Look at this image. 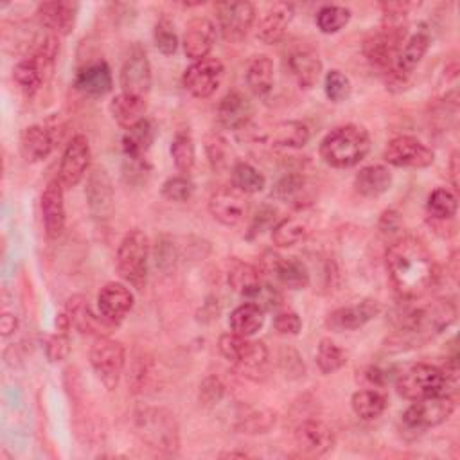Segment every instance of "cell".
I'll use <instances>...</instances> for the list:
<instances>
[{"instance_id": "f1b7e54d", "label": "cell", "mask_w": 460, "mask_h": 460, "mask_svg": "<svg viewBox=\"0 0 460 460\" xmlns=\"http://www.w3.org/2000/svg\"><path fill=\"white\" fill-rule=\"evenodd\" d=\"M74 86L83 95L88 97H102L113 86V77L108 63L104 59L90 61L83 65L74 77Z\"/></svg>"}, {"instance_id": "7dc6e473", "label": "cell", "mask_w": 460, "mask_h": 460, "mask_svg": "<svg viewBox=\"0 0 460 460\" xmlns=\"http://www.w3.org/2000/svg\"><path fill=\"white\" fill-rule=\"evenodd\" d=\"M350 20V11L343 5H323L316 13V27L323 34H334L341 31Z\"/></svg>"}, {"instance_id": "db71d44e", "label": "cell", "mask_w": 460, "mask_h": 460, "mask_svg": "<svg viewBox=\"0 0 460 460\" xmlns=\"http://www.w3.org/2000/svg\"><path fill=\"white\" fill-rule=\"evenodd\" d=\"M223 395H225V385L216 376L205 377L203 383L199 385V402L203 406L217 404L223 399Z\"/></svg>"}, {"instance_id": "60d3db41", "label": "cell", "mask_w": 460, "mask_h": 460, "mask_svg": "<svg viewBox=\"0 0 460 460\" xmlns=\"http://www.w3.org/2000/svg\"><path fill=\"white\" fill-rule=\"evenodd\" d=\"M309 235V226L300 217H284L271 226V241L279 248L295 246Z\"/></svg>"}, {"instance_id": "7c38bea8", "label": "cell", "mask_w": 460, "mask_h": 460, "mask_svg": "<svg viewBox=\"0 0 460 460\" xmlns=\"http://www.w3.org/2000/svg\"><path fill=\"white\" fill-rule=\"evenodd\" d=\"M383 160L394 167L424 169L433 164L435 153L419 138L411 135H399L385 146Z\"/></svg>"}, {"instance_id": "c3c4849f", "label": "cell", "mask_w": 460, "mask_h": 460, "mask_svg": "<svg viewBox=\"0 0 460 460\" xmlns=\"http://www.w3.org/2000/svg\"><path fill=\"white\" fill-rule=\"evenodd\" d=\"M205 153H207V158H208V164H210L212 171L221 172L228 167L230 147H228V142L219 133H210L207 137Z\"/></svg>"}, {"instance_id": "7402d4cb", "label": "cell", "mask_w": 460, "mask_h": 460, "mask_svg": "<svg viewBox=\"0 0 460 460\" xmlns=\"http://www.w3.org/2000/svg\"><path fill=\"white\" fill-rule=\"evenodd\" d=\"M135 296L131 289L122 282H108L97 295L99 314L111 325H119L133 309Z\"/></svg>"}, {"instance_id": "8d00e7d4", "label": "cell", "mask_w": 460, "mask_h": 460, "mask_svg": "<svg viewBox=\"0 0 460 460\" xmlns=\"http://www.w3.org/2000/svg\"><path fill=\"white\" fill-rule=\"evenodd\" d=\"M264 284L262 273L257 266L248 262H235L228 271V286L244 298H252Z\"/></svg>"}, {"instance_id": "277c9868", "label": "cell", "mask_w": 460, "mask_h": 460, "mask_svg": "<svg viewBox=\"0 0 460 460\" xmlns=\"http://www.w3.org/2000/svg\"><path fill=\"white\" fill-rule=\"evenodd\" d=\"M404 41H406V13L383 11L381 27L365 38L361 50L365 59L372 66L388 74Z\"/></svg>"}, {"instance_id": "7a4b0ae2", "label": "cell", "mask_w": 460, "mask_h": 460, "mask_svg": "<svg viewBox=\"0 0 460 460\" xmlns=\"http://www.w3.org/2000/svg\"><path fill=\"white\" fill-rule=\"evenodd\" d=\"M456 318V307L447 298H437L424 305L411 307L401 314L399 331L404 341L420 345L444 332Z\"/></svg>"}, {"instance_id": "836d02e7", "label": "cell", "mask_w": 460, "mask_h": 460, "mask_svg": "<svg viewBox=\"0 0 460 460\" xmlns=\"http://www.w3.org/2000/svg\"><path fill=\"white\" fill-rule=\"evenodd\" d=\"M311 138L309 128L300 120H284L277 122L270 133L261 135V140L271 142V146L277 147H289L298 149L304 147Z\"/></svg>"}, {"instance_id": "f5cc1de1", "label": "cell", "mask_w": 460, "mask_h": 460, "mask_svg": "<svg viewBox=\"0 0 460 460\" xmlns=\"http://www.w3.org/2000/svg\"><path fill=\"white\" fill-rule=\"evenodd\" d=\"M151 174V165L146 160V156H124V165H122V176L128 183L131 185H142L147 181Z\"/></svg>"}, {"instance_id": "9f6ffc18", "label": "cell", "mask_w": 460, "mask_h": 460, "mask_svg": "<svg viewBox=\"0 0 460 460\" xmlns=\"http://www.w3.org/2000/svg\"><path fill=\"white\" fill-rule=\"evenodd\" d=\"M149 372H151L149 359H146L144 356L135 358V361H133V365L129 368V374H128V385L131 386V390L135 394L144 390V386L147 383V377H149Z\"/></svg>"}, {"instance_id": "7bdbcfd3", "label": "cell", "mask_w": 460, "mask_h": 460, "mask_svg": "<svg viewBox=\"0 0 460 460\" xmlns=\"http://www.w3.org/2000/svg\"><path fill=\"white\" fill-rule=\"evenodd\" d=\"M350 406L359 419L374 420L386 410V397L374 388L358 390L350 399Z\"/></svg>"}, {"instance_id": "91938a15", "label": "cell", "mask_w": 460, "mask_h": 460, "mask_svg": "<svg viewBox=\"0 0 460 460\" xmlns=\"http://www.w3.org/2000/svg\"><path fill=\"white\" fill-rule=\"evenodd\" d=\"M156 266L158 268H171L174 264L176 259V250L172 246L171 241H167V237H160V241L156 243Z\"/></svg>"}, {"instance_id": "b9f144b4", "label": "cell", "mask_w": 460, "mask_h": 460, "mask_svg": "<svg viewBox=\"0 0 460 460\" xmlns=\"http://www.w3.org/2000/svg\"><path fill=\"white\" fill-rule=\"evenodd\" d=\"M171 158L174 162V167L183 172L189 174L196 164V147H194V140L189 129H180L176 131V135L171 140Z\"/></svg>"}, {"instance_id": "d4e9b609", "label": "cell", "mask_w": 460, "mask_h": 460, "mask_svg": "<svg viewBox=\"0 0 460 460\" xmlns=\"http://www.w3.org/2000/svg\"><path fill=\"white\" fill-rule=\"evenodd\" d=\"M63 311L68 314L72 327H75L83 334H92L99 338V336H106L110 329L115 327L108 320H104L101 314H95L88 304V298H84L83 295L70 296Z\"/></svg>"}, {"instance_id": "ab89813d", "label": "cell", "mask_w": 460, "mask_h": 460, "mask_svg": "<svg viewBox=\"0 0 460 460\" xmlns=\"http://www.w3.org/2000/svg\"><path fill=\"white\" fill-rule=\"evenodd\" d=\"M153 140H155V126L147 119L140 120L133 128L126 129L122 135L124 156H133V158L146 156Z\"/></svg>"}, {"instance_id": "8992f818", "label": "cell", "mask_w": 460, "mask_h": 460, "mask_svg": "<svg viewBox=\"0 0 460 460\" xmlns=\"http://www.w3.org/2000/svg\"><path fill=\"white\" fill-rule=\"evenodd\" d=\"M149 239L140 228L129 230L117 248V271L124 282L135 289H144L147 282Z\"/></svg>"}, {"instance_id": "603a6c76", "label": "cell", "mask_w": 460, "mask_h": 460, "mask_svg": "<svg viewBox=\"0 0 460 460\" xmlns=\"http://www.w3.org/2000/svg\"><path fill=\"white\" fill-rule=\"evenodd\" d=\"M293 16H295L293 4H288V2L271 4L255 25L257 40L266 45L279 43L284 38Z\"/></svg>"}, {"instance_id": "ac0fdd59", "label": "cell", "mask_w": 460, "mask_h": 460, "mask_svg": "<svg viewBox=\"0 0 460 460\" xmlns=\"http://www.w3.org/2000/svg\"><path fill=\"white\" fill-rule=\"evenodd\" d=\"M63 183L59 178L50 180L40 199V208H41V221L43 228L49 239H58L63 234L65 228V194H63Z\"/></svg>"}, {"instance_id": "e575fe53", "label": "cell", "mask_w": 460, "mask_h": 460, "mask_svg": "<svg viewBox=\"0 0 460 460\" xmlns=\"http://www.w3.org/2000/svg\"><path fill=\"white\" fill-rule=\"evenodd\" d=\"M273 61L266 54L253 56L244 72V79L248 88L257 97H266L273 88Z\"/></svg>"}, {"instance_id": "52a82bcc", "label": "cell", "mask_w": 460, "mask_h": 460, "mask_svg": "<svg viewBox=\"0 0 460 460\" xmlns=\"http://www.w3.org/2000/svg\"><path fill=\"white\" fill-rule=\"evenodd\" d=\"M217 349L230 363H234L244 376L253 379V374H262L268 365V347L259 340H248L235 332H225L217 340Z\"/></svg>"}, {"instance_id": "6da1fadb", "label": "cell", "mask_w": 460, "mask_h": 460, "mask_svg": "<svg viewBox=\"0 0 460 460\" xmlns=\"http://www.w3.org/2000/svg\"><path fill=\"white\" fill-rule=\"evenodd\" d=\"M385 266L395 293L402 300L424 296L438 279V266L426 244L413 235H401L386 250Z\"/></svg>"}, {"instance_id": "484cf974", "label": "cell", "mask_w": 460, "mask_h": 460, "mask_svg": "<svg viewBox=\"0 0 460 460\" xmlns=\"http://www.w3.org/2000/svg\"><path fill=\"white\" fill-rule=\"evenodd\" d=\"M216 43V25L208 18H192L183 32V52L192 61H199L208 58L212 47Z\"/></svg>"}, {"instance_id": "9a60e30c", "label": "cell", "mask_w": 460, "mask_h": 460, "mask_svg": "<svg viewBox=\"0 0 460 460\" xmlns=\"http://www.w3.org/2000/svg\"><path fill=\"white\" fill-rule=\"evenodd\" d=\"M84 198L93 219L104 223L111 217L115 208V192L111 178L102 165H93L88 171Z\"/></svg>"}, {"instance_id": "30bf717a", "label": "cell", "mask_w": 460, "mask_h": 460, "mask_svg": "<svg viewBox=\"0 0 460 460\" xmlns=\"http://www.w3.org/2000/svg\"><path fill=\"white\" fill-rule=\"evenodd\" d=\"M262 273V279H268L273 286H282L288 289H304L311 282V273L296 257H280L273 252H266L257 266Z\"/></svg>"}, {"instance_id": "d6986e66", "label": "cell", "mask_w": 460, "mask_h": 460, "mask_svg": "<svg viewBox=\"0 0 460 460\" xmlns=\"http://www.w3.org/2000/svg\"><path fill=\"white\" fill-rule=\"evenodd\" d=\"M381 313V304L376 298H365L352 305H343L331 311L325 318V325L331 331L343 332V331H356L367 325Z\"/></svg>"}, {"instance_id": "e7e4bbea", "label": "cell", "mask_w": 460, "mask_h": 460, "mask_svg": "<svg viewBox=\"0 0 460 460\" xmlns=\"http://www.w3.org/2000/svg\"><path fill=\"white\" fill-rule=\"evenodd\" d=\"M221 456H226V458H234V456L244 458V456H248V455H246V453H243V451H230V453H225V455H221Z\"/></svg>"}, {"instance_id": "4316f807", "label": "cell", "mask_w": 460, "mask_h": 460, "mask_svg": "<svg viewBox=\"0 0 460 460\" xmlns=\"http://www.w3.org/2000/svg\"><path fill=\"white\" fill-rule=\"evenodd\" d=\"M40 23L49 31V34L66 36L72 32L77 16L75 2H41L36 9Z\"/></svg>"}, {"instance_id": "f35d334b", "label": "cell", "mask_w": 460, "mask_h": 460, "mask_svg": "<svg viewBox=\"0 0 460 460\" xmlns=\"http://www.w3.org/2000/svg\"><path fill=\"white\" fill-rule=\"evenodd\" d=\"M47 75L49 74L32 56L20 59L13 68V79L25 95H34L45 83Z\"/></svg>"}, {"instance_id": "ffe728a7", "label": "cell", "mask_w": 460, "mask_h": 460, "mask_svg": "<svg viewBox=\"0 0 460 460\" xmlns=\"http://www.w3.org/2000/svg\"><path fill=\"white\" fill-rule=\"evenodd\" d=\"M293 440L295 446L309 456H322L329 453L336 442L332 429L318 419H307L300 422L293 431Z\"/></svg>"}, {"instance_id": "bcb514c9", "label": "cell", "mask_w": 460, "mask_h": 460, "mask_svg": "<svg viewBox=\"0 0 460 460\" xmlns=\"http://www.w3.org/2000/svg\"><path fill=\"white\" fill-rule=\"evenodd\" d=\"M316 367L320 368L322 374H332L336 370H340L341 367H345L347 363V354L345 350L336 345L332 340L329 338H322L318 347H316V356H314Z\"/></svg>"}, {"instance_id": "2e32d148", "label": "cell", "mask_w": 460, "mask_h": 460, "mask_svg": "<svg viewBox=\"0 0 460 460\" xmlns=\"http://www.w3.org/2000/svg\"><path fill=\"white\" fill-rule=\"evenodd\" d=\"M208 212L217 223L235 226L248 212V194L241 192L232 183L221 185L208 198Z\"/></svg>"}, {"instance_id": "681fc988", "label": "cell", "mask_w": 460, "mask_h": 460, "mask_svg": "<svg viewBox=\"0 0 460 460\" xmlns=\"http://www.w3.org/2000/svg\"><path fill=\"white\" fill-rule=\"evenodd\" d=\"M323 90H325V95L329 101L343 102L349 99V95L352 92V84H350V79L341 70L332 68L325 74Z\"/></svg>"}, {"instance_id": "5bb4252c", "label": "cell", "mask_w": 460, "mask_h": 460, "mask_svg": "<svg viewBox=\"0 0 460 460\" xmlns=\"http://www.w3.org/2000/svg\"><path fill=\"white\" fill-rule=\"evenodd\" d=\"M216 20L223 38L239 43L255 23V7L250 2H219L216 4Z\"/></svg>"}, {"instance_id": "74e56055", "label": "cell", "mask_w": 460, "mask_h": 460, "mask_svg": "<svg viewBox=\"0 0 460 460\" xmlns=\"http://www.w3.org/2000/svg\"><path fill=\"white\" fill-rule=\"evenodd\" d=\"M271 198L284 201V203H291L295 207H302V205L309 203L311 192H309L307 181L302 174L289 172L275 183V187L271 190Z\"/></svg>"}, {"instance_id": "8fae6325", "label": "cell", "mask_w": 460, "mask_h": 460, "mask_svg": "<svg viewBox=\"0 0 460 460\" xmlns=\"http://www.w3.org/2000/svg\"><path fill=\"white\" fill-rule=\"evenodd\" d=\"M455 397L446 392L433 397L411 401V404L402 413V424L404 428L413 431L438 426L451 417V413L455 411Z\"/></svg>"}, {"instance_id": "4fadbf2b", "label": "cell", "mask_w": 460, "mask_h": 460, "mask_svg": "<svg viewBox=\"0 0 460 460\" xmlns=\"http://www.w3.org/2000/svg\"><path fill=\"white\" fill-rule=\"evenodd\" d=\"M225 74V66L217 58H203L199 61H192L183 75L181 84L183 88L196 99L210 97L221 84Z\"/></svg>"}, {"instance_id": "6f0895ef", "label": "cell", "mask_w": 460, "mask_h": 460, "mask_svg": "<svg viewBox=\"0 0 460 460\" xmlns=\"http://www.w3.org/2000/svg\"><path fill=\"white\" fill-rule=\"evenodd\" d=\"M47 358L50 361H63L68 358L70 354V340H68V332H56L54 336L49 338L47 341Z\"/></svg>"}, {"instance_id": "83f0119b", "label": "cell", "mask_w": 460, "mask_h": 460, "mask_svg": "<svg viewBox=\"0 0 460 460\" xmlns=\"http://www.w3.org/2000/svg\"><path fill=\"white\" fill-rule=\"evenodd\" d=\"M252 115H253L252 102L244 93L237 90H232L226 95H223L216 108L217 122L223 128L234 129V131H241L243 128H246L252 120Z\"/></svg>"}, {"instance_id": "11a10c76", "label": "cell", "mask_w": 460, "mask_h": 460, "mask_svg": "<svg viewBox=\"0 0 460 460\" xmlns=\"http://www.w3.org/2000/svg\"><path fill=\"white\" fill-rule=\"evenodd\" d=\"M275 424V413L271 411H253L246 417H243V422L239 424V429L246 433H264Z\"/></svg>"}, {"instance_id": "94428289", "label": "cell", "mask_w": 460, "mask_h": 460, "mask_svg": "<svg viewBox=\"0 0 460 460\" xmlns=\"http://www.w3.org/2000/svg\"><path fill=\"white\" fill-rule=\"evenodd\" d=\"M271 221H275V208L264 205L259 208V212L255 214L252 225H250V230H248V237H253L257 234H261L266 226L271 225Z\"/></svg>"}, {"instance_id": "1f68e13d", "label": "cell", "mask_w": 460, "mask_h": 460, "mask_svg": "<svg viewBox=\"0 0 460 460\" xmlns=\"http://www.w3.org/2000/svg\"><path fill=\"white\" fill-rule=\"evenodd\" d=\"M392 187V172L386 165L372 164L361 167L354 176V190L363 198H377Z\"/></svg>"}, {"instance_id": "ee69618b", "label": "cell", "mask_w": 460, "mask_h": 460, "mask_svg": "<svg viewBox=\"0 0 460 460\" xmlns=\"http://www.w3.org/2000/svg\"><path fill=\"white\" fill-rule=\"evenodd\" d=\"M426 210H428V216L437 221L453 219L458 210V198L453 190H449L446 187H437L428 196Z\"/></svg>"}, {"instance_id": "4dcf8cb0", "label": "cell", "mask_w": 460, "mask_h": 460, "mask_svg": "<svg viewBox=\"0 0 460 460\" xmlns=\"http://www.w3.org/2000/svg\"><path fill=\"white\" fill-rule=\"evenodd\" d=\"M52 147H54L52 133L40 124L27 126L20 135V153L25 162L36 164L45 160L50 155Z\"/></svg>"}, {"instance_id": "f907efd6", "label": "cell", "mask_w": 460, "mask_h": 460, "mask_svg": "<svg viewBox=\"0 0 460 460\" xmlns=\"http://www.w3.org/2000/svg\"><path fill=\"white\" fill-rule=\"evenodd\" d=\"M153 40H155V45L156 49L164 54V56H171L176 52L178 49V34L174 31V25L171 20L167 18H160L156 23H155V29H153Z\"/></svg>"}, {"instance_id": "cb8c5ba5", "label": "cell", "mask_w": 460, "mask_h": 460, "mask_svg": "<svg viewBox=\"0 0 460 460\" xmlns=\"http://www.w3.org/2000/svg\"><path fill=\"white\" fill-rule=\"evenodd\" d=\"M286 66L296 84L304 90L313 88L322 74V61L318 54L307 45L291 49L286 56Z\"/></svg>"}, {"instance_id": "ba28073f", "label": "cell", "mask_w": 460, "mask_h": 460, "mask_svg": "<svg viewBox=\"0 0 460 460\" xmlns=\"http://www.w3.org/2000/svg\"><path fill=\"white\" fill-rule=\"evenodd\" d=\"M447 379L442 368L429 363H415L404 368L395 377V390L408 401H419L444 394Z\"/></svg>"}, {"instance_id": "be15d7a7", "label": "cell", "mask_w": 460, "mask_h": 460, "mask_svg": "<svg viewBox=\"0 0 460 460\" xmlns=\"http://www.w3.org/2000/svg\"><path fill=\"white\" fill-rule=\"evenodd\" d=\"M458 151L455 149L449 156V164H447V171H449V180L453 185V190L458 192Z\"/></svg>"}, {"instance_id": "680465c9", "label": "cell", "mask_w": 460, "mask_h": 460, "mask_svg": "<svg viewBox=\"0 0 460 460\" xmlns=\"http://www.w3.org/2000/svg\"><path fill=\"white\" fill-rule=\"evenodd\" d=\"M273 327L282 336H296L302 331V320L293 311L279 313L273 320Z\"/></svg>"}, {"instance_id": "9c48e42d", "label": "cell", "mask_w": 460, "mask_h": 460, "mask_svg": "<svg viewBox=\"0 0 460 460\" xmlns=\"http://www.w3.org/2000/svg\"><path fill=\"white\" fill-rule=\"evenodd\" d=\"M90 365L99 381L108 390H115L126 365L124 345L108 336L95 338L90 347Z\"/></svg>"}, {"instance_id": "44dd1931", "label": "cell", "mask_w": 460, "mask_h": 460, "mask_svg": "<svg viewBox=\"0 0 460 460\" xmlns=\"http://www.w3.org/2000/svg\"><path fill=\"white\" fill-rule=\"evenodd\" d=\"M153 83L151 65L146 52L135 47L120 68V88L124 93L144 97Z\"/></svg>"}, {"instance_id": "f6af8a7d", "label": "cell", "mask_w": 460, "mask_h": 460, "mask_svg": "<svg viewBox=\"0 0 460 460\" xmlns=\"http://www.w3.org/2000/svg\"><path fill=\"white\" fill-rule=\"evenodd\" d=\"M232 185L244 194H257L266 187V178L257 167L241 160L232 165Z\"/></svg>"}, {"instance_id": "f546056e", "label": "cell", "mask_w": 460, "mask_h": 460, "mask_svg": "<svg viewBox=\"0 0 460 460\" xmlns=\"http://www.w3.org/2000/svg\"><path fill=\"white\" fill-rule=\"evenodd\" d=\"M429 49V36L426 32H417L411 34L410 38H406V41L402 43V47L399 49L395 61L388 72V75H392L394 79L404 81L422 61V58L426 56Z\"/></svg>"}, {"instance_id": "3957f363", "label": "cell", "mask_w": 460, "mask_h": 460, "mask_svg": "<svg viewBox=\"0 0 460 460\" xmlns=\"http://www.w3.org/2000/svg\"><path fill=\"white\" fill-rule=\"evenodd\" d=\"M370 151V135L363 126L343 124L331 129L320 142V158L334 169L358 165Z\"/></svg>"}, {"instance_id": "d590c367", "label": "cell", "mask_w": 460, "mask_h": 460, "mask_svg": "<svg viewBox=\"0 0 460 460\" xmlns=\"http://www.w3.org/2000/svg\"><path fill=\"white\" fill-rule=\"evenodd\" d=\"M264 309L259 307L255 302H243L239 304L228 318V325L232 329V332L250 338L253 336L257 331L262 329L264 325Z\"/></svg>"}, {"instance_id": "816d5d0a", "label": "cell", "mask_w": 460, "mask_h": 460, "mask_svg": "<svg viewBox=\"0 0 460 460\" xmlns=\"http://www.w3.org/2000/svg\"><path fill=\"white\" fill-rule=\"evenodd\" d=\"M192 194H194V183L185 174L171 176L162 185V196L169 201L183 203V201H189Z\"/></svg>"}, {"instance_id": "5b68a950", "label": "cell", "mask_w": 460, "mask_h": 460, "mask_svg": "<svg viewBox=\"0 0 460 460\" xmlns=\"http://www.w3.org/2000/svg\"><path fill=\"white\" fill-rule=\"evenodd\" d=\"M135 433L147 447L174 453L180 447V426L174 413L164 406H147L135 413Z\"/></svg>"}, {"instance_id": "e0dca14e", "label": "cell", "mask_w": 460, "mask_h": 460, "mask_svg": "<svg viewBox=\"0 0 460 460\" xmlns=\"http://www.w3.org/2000/svg\"><path fill=\"white\" fill-rule=\"evenodd\" d=\"M92 151L84 135H75L66 144L59 162V180L65 187H75L90 171Z\"/></svg>"}, {"instance_id": "6125c7cd", "label": "cell", "mask_w": 460, "mask_h": 460, "mask_svg": "<svg viewBox=\"0 0 460 460\" xmlns=\"http://www.w3.org/2000/svg\"><path fill=\"white\" fill-rule=\"evenodd\" d=\"M16 327H18V320H16L14 314L4 313V314L0 316V332H2L4 338L11 336V334L16 331Z\"/></svg>"}, {"instance_id": "d6a6232c", "label": "cell", "mask_w": 460, "mask_h": 460, "mask_svg": "<svg viewBox=\"0 0 460 460\" xmlns=\"http://www.w3.org/2000/svg\"><path fill=\"white\" fill-rule=\"evenodd\" d=\"M146 110H147V104L144 97L124 93V92H120L110 101V113L113 120L124 129H129L140 120H144Z\"/></svg>"}]
</instances>
